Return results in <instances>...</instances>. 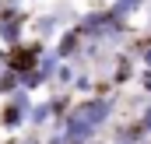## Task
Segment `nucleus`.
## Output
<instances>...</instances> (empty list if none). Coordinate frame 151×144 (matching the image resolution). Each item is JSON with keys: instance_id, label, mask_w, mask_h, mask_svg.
Masks as SVG:
<instances>
[{"instance_id": "obj_16", "label": "nucleus", "mask_w": 151, "mask_h": 144, "mask_svg": "<svg viewBox=\"0 0 151 144\" xmlns=\"http://www.w3.org/2000/svg\"><path fill=\"white\" fill-rule=\"evenodd\" d=\"M137 123L144 127V134L151 137V102H144V106H141V116H137Z\"/></svg>"}, {"instance_id": "obj_13", "label": "nucleus", "mask_w": 151, "mask_h": 144, "mask_svg": "<svg viewBox=\"0 0 151 144\" xmlns=\"http://www.w3.org/2000/svg\"><path fill=\"white\" fill-rule=\"evenodd\" d=\"M95 84H99V74L88 71V67H77V77H74V84H70V91H74L77 99H84V95H95Z\"/></svg>"}, {"instance_id": "obj_21", "label": "nucleus", "mask_w": 151, "mask_h": 144, "mask_svg": "<svg viewBox=\"0 0 151 144\" xmlns=\"http://www.w3.org/2000/svg\"><path fill=\"white\" fill-rule=\"evenodd\" d=\"M4 7H7V0H0V11H4Z\"/></svg>"}, {"instance_id": "obj_7", "label": "nucleus", "mask_w": 151, "mask_h": 144, "mask_svg": "<svg viewBox=\"0 0 151 144\" xmlns=\"http://www.w3.org/2000/svg\"><path fill=\"white\" fill-rule=\"evenodd\" d=\"M32 35L35 39H42V42H56V35L67 28L63 21H60V14L56 11H49V14H32Z\"/></svg>"}, {"instance_id": "obj_18", "label": "nucleus", "mask_w": 151, "mask_h": 144, "mask_svg": "<svg viewBox=\"0 0 151 144\" xmlns=\"http://www.w3.org/2000/svg\"><path fill=\"white\" fill-rule=\"evenodd\" d=\"M137 84H141V91L151 99V71H148V67H141V74H137Z\"/></svg>"}, {"instance_id": "obj_12", "label": "nucleus", "mask_w": 151, "mask_h": 144, "mask_svg": "<svg viewBox=\"0 0 151 144\" xmlns=\"http://www.w3.org/2000/svg\"><path fill=\"white\" fill-rule=\"evenodd\" d=\"M74 102H77L74 91H53V95H49V106H53V123H63Z\"/></svg>"}, {"instance_id": "obj_9", "label": "nucleus", "mask_w": 151, "mask_h": 144, "mask_svg": "<svg viewBox=\"0 0 151 144\" xmlns=\"http://www.w3.org/2000/svg\"><path fill=\"white\" fill-rule=\"evenodd\" d=\"M0 130H7V134L28 130V116L14 106V102H7V99H4V106H0Z\"/></svg>"}, {"instance_id": "obj_2", "label": "nucleus", "mask_w": 151, "mask_h": 144, "mask_svg": "<svg viewBox=\"0 0 151 144\" xmlns=\"http://www.w3.org/2000/svg\"><path fill=\"white\" fill-rule=\"evenodd\" d=\"M77 32L84 35V42H99L106 49H119L127 42V35H130V25L113 18L109 7H99V11H84L77 18Z\"/></svg>"}, {"instance_id": "obj_19", "label": "nucleus", "mask_w": 151, "mask_h": 144, "mask_svg": "<svg viewBox=\"0 0 151 144\" xmlns=\"http://www.w3.org/2000/svg\"><path fill=\"white\" fill-rule=\"evenodd\" d=\"M18 144H46V141H42L39 134H32V137H25V141H18Z\"/></svg>"}, {"instance_id": "obj_10", "label": "nucleus", "mask_w": 151, "mask_h": 144, "mask_svg": "<svg viewBox=\"0 0 151 144\" xmlns=\"http://www.w3.org/2000/svg\"><path fill=\"white\" fill-rule=\"evenodd\" d=\"M49 127H53V106H49V99H42V102H35L32 112H28V130H32V134H39V130L46 134Z\"/></svg>"}, {"instance_id": "obj_11", "label": "nucleus", "mask_w": 151, "mask_h": 144, "mask_svg": "<svg viewBox=\"0 0 151 144\" xmlns=\"http://www.w3.org/2000/svg\"><path fill=\"white\" fill-rule=\"evenodd\" d=\"M144 7H151L148 0H109V14L119 18V21H127V25H130V18H137Z\"/></svg>"}, {"instance_id": "obj_17", "label": "nucleus", "mask_w": 151, "mask_h": 144, "mask_svg": "<svg viewBox=\"0 0 151 144\" xmlns=\"http://www.w3.org/2000/svg\"><path fill=\"white\" fill-rule=\"evenodd\" d=\"M42 141H46V144H67V141H63V134H60V127H56V123H53V127H49V130L42 134Z\"/></svg>"}, {"instance_id": "obj_1", "label": "nucleus", "mask_w": 151, "mask_h": 144, "mask_svg": "<svg viewBox=\"0 0 151 144\" xmlns=\"http://www.w3.org/2000/svg\"><path fill=\"white\" fill-rule=\"evenodd\" d=\"M116 109H119L116 91L113 95H84V99H77L70 106L67 120L56 123V127H60V134H63L67 144H91V141H99V134L113 123Z\"/></svg>"}, {"instance_id": "obj_5", "label": "nucleus", "mask_w": 151, "mask_h": 144, "mask_svg": "<svg viewBox=\"0 0 151 144\" xmlns=\"http://www.w3.org/2000/svg\"><path fill=\"white\" fill-rule=\"evenodd\" d=\"M53 49H56V56L63 60V63H81V53H84V35L77 32V25L70 28H63L56 42H53Z\"/></svg>"}, {"instance_id": "obj_14", "label": "nucleus", "mask_w": 151, "mask_h": 144, "mask_svg": "<svg viewBox=\"0 0 151 144\" xmlns=\"http://www.w3.org/2000/svg\"><path fill=\"white\" fill-rule=\"evenodd\" d=\"M77 67L81 63H60V71L53 77V91H70V84H74V77H77Z\"/></svg>"}, {"instance_id": "obj_4", "label": "nucleus", "mask_w": 151, "mask_h": 144, "mask_svg": "<svg viewBox=\"0 0 151 144\" xmlns=\"http://www.w3.org/2000/svg\"><path fill=\"white\" fill-rule=\"evenodd\" d=\"M49 46H53V42H42V39H25L18 49H11V71H18V74L35 71L39 60L49 53Z\"/></svg>"}, {"instance_id": "obj_6", "label": "nucleus", "mask_w": 151, "mask_h": 144, "mask_svg": "<svg viewBox=\"0 0 151 144\" xmlns=\"http://www.w3.org/2000/svg\"><path fill=\"white\" fill-rule=\"evenodd\" d=\"M141 74V60L137 56H130L127 49H119L113 60V71H109V81H113V88H123V84H130L134 77Z\"/></svg>"}, {"instance_id": "obj_15", "label": "nucleus", "mask_w": 151, "mask_h": 144, "mask_svg": "<svg viewBox=\"0 0 151 144\" xmlns=\"http://www.w3.org/2000/svg\"><path fill=\"white\" fill-rule=\"evenodd\" d=\"M18 88H21V74L7 67V71L0 74V99H11V95H14Z\"/></svg>"}, {"instance_id": "obj_8", "label": "nucleus", "mask_w": 151, "mask_h": 144, "mask_svg": "<svg viewBox=\"0 0 151 144\" xmlns=\"http://www.w3.org/2000/svg\"><path fill=\"white\" fill-rule=\"evenodd\" d=\"M109 144H151V137L144 134V127L137 120H123V123H116Z\"/></svg>"}, {"instance_id": "obj_3", "label": "nucleus", "mask_w": 151, "mask_h": 144, "mask_svg": "<svg viewBox=\"0 0 151 144\" xmlns=\"http://www.w3.org/2000/svg\"><path fill=\"white\" fill-rule=\"evenodd\" d=\"M28 25H32V14L25 7H4L0 11V46L4 49H18L25 42Z\"/></svg>"}, {"instance_id": "obj_20", "label": "nucleus", "mask_w": 151, "mask_h": 144, "mask_svg": "<svg viewBox=\"0 0 151 144\" xmlns=\"http://www.w3.org/2000/svg\"><path fill=\"white\" fill-rule=\"evenodd\" d=\"M144 35L151 39V14H148V25H144Z\"/></svg>"}, {"instance_id": "obj_22", "label": "nucleus", "mask_w": 151, "mask_h": 144, "mask_svg": "<svg viewBox=\"0 0 151 144\" xmlns=\"http://www.w3.org/2000/svg\"><path fill=\"white\" fill-rule=\"evenodd\" d=\"M148 4H151V0H148Z\"/></svg>"}]
</instances>
